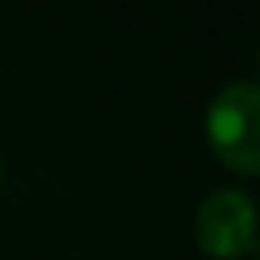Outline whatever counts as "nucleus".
I'll list each match as a JSON object with an SVG mask.
<instances>
[{
    "label": "nucleus",
    "mask_w": 260,
    "mask_h": 260,
    "mask_svg": "<svg viewBox=\"0 0 260 260\" xmlns=\"http://www.w3.org/2000/svg\"><path fill=\"white\" fill-rule=\"evenodd\" d=\"M196 242L214 260H239L256 246V210L239 189H217L196 214Z\"/></svg>",
    "instance_id": "nucleus-2"
},
{
    "label": "nucleus",
    "mask_w": 260,
    "mask_h": 260,
    "mask_svg": "<svg viewBox=\"0 0 260 260\" xmlns=\"http://www.w3.org/2000/svg\"><path fill=\"white\" fill-rule=\"evenodd\" d=\"M207 139L224 168L239 175L260 171V93L253 82L224 86L207 111Z\"/></svg>",
    "instance_id": "nucleus-1"
}]
</instances>
